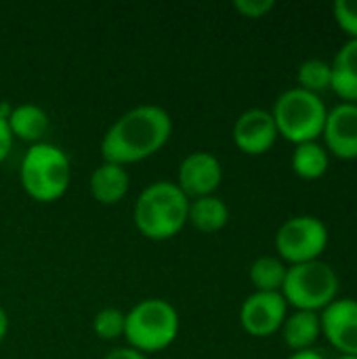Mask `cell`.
I'll use <instances>...</instances> for the list:
<instances>
[{
	"label": "cell",
	"instance_id": "4316f807",
	"mask_svg": "<svg viewBox=\"0 0 357 359\" xmlns=\"http://www.w3.org/2000/svg\"><path fill=\"white\" fill-rule=\"evenodd\" d=\"M6 330H8V316H6V311L0 307V343H2V339L6 337Z\"/></svg>",
	"mask_w": 357,
	"mask_h": 359
},
{
	"label": "cell",
	"instance_id": "7a4b0ae2",
	"mask_svg": "<svg viewBox=\"0 0 357 359\" xmlns=\"http://www.w3.org/2000/svg\"><path fill=\"white\" fill-rule=\"evenodd\" d=\"M189 212V198L173 181L147 185L135 202V225L149 240H168L177 236Z\"/></svg>",
	"mask_w": 357,
	"mask_h": 359
},
{
	"label": "cell",
	"instance_id": "83f0119b",
	"mask_svg": "<svg viewBox=\"0 0 357 359\" xmlns=\"http://www.w3.org/2000/svg\"><path fill=\"white\" fill-rule=\"evenodd\" d=\"M339 359H357V355H341Z\"/></svg>",
	"mask_w": 357,
	"mask_h": 359
},
{
	"label": "cell",
	"instance_id": "277c9868",
	"mask_svg": "<svg viewBox=\"0 0 357 359\" xmlns=\"http://www.w3.org/2000/svg\"><path fill=\"white\" fill-rule=\"evenodd\" d=\"M179 334V313L164 299H145L124 318V337L128 347L141 353L166 349Z\"/></svg>",
	"mask_w": 357,
	"mask_h": 359
},
{
	"label": "cell",
	"instance_id": "d6986e66",
	"mask_svg": "<svg viewBox=\"0 0 357 359\" xmlns=\"http://www.w3.org/2000/svg\"><path fill=\"white\" fill-rule=\"evenodd\" d=\"M286 265L278 257H259L250 265V282L257 292H280L286 280Z\"/></svg>",
	"mask_w": 357,
	"mask_h": 359
},
{
	"label": "cell",
	"instance_id": "d4e9b609",
	"mask_svg": "<svg viewBox=\"0 0 357 359\" xmlns=\"http://www.w3.org/2000/svg\"><path fill=\"white\" fill-rule=\"evenodd\" d=\"M103 359H149L145 353L133 349V347H116L112 349Z\"/></svg>",
	"mask_w": 357,
	"mask_h": 359
},
{
	"label": "cell",
	"instance_id": "ffe728a7",
	"mask_svg": "<svg viewBox=\"0 0 357 359\" xmlns=\"http://www.w3.org/2000/svg\"><path fill=\"white\" fill-rule=\"evenodd\" d=\"M297 80L301 88L320 95L332 84V67L324 59H305L297 69Z\"/></svg>",
	"mask_w": 357,
	"mask_h": 359
},
{
	"label": "cell",
	"instance_id": "3957f363",
	"mask_svg": "<svg viewBox=\"0 0 357 359\" xmlns=\"http://www.w3.org/2000/svg\"><path fill=\"white\" fill-rule=\"evenodd\" d=\"M19 179L27 196L38 202L59 200L72 181V166L67 154L53 143H34L21 160Z\"/></svg>",
	"mask_w": 357,
	"mask_h": 359
},
{
	"label": "cell",
	"instance_id": "603a6c76",
	"mask_svg": "<svg viewBox=\"0 0 357 359\" xmlns=\"http://www.w3.org/2000/svg\"><path fill=\"white\" fill-rule=\"evenodd\" d=\"M234 6H236V11L242 13L244 17L257 19V17L267 15V13L276 6V2H274V0H236Z\"/></svg>",
	"mask_w": 357,
	"mask_h": 359
},
{
	"label": "cell",
	"instance_id": "5b68a950",
	"mask_svg": "<svg viewBox=\"0 0 357 359\" xmlns=\"http://www.w3.org/2000/svg\"><path fill=\"white\" fill-rule=\"evenodd\" d=\"M326 105L320 95L309 93L301 86L284 90L274 103V122L278 135L301 145L322 137L326 122Z\"/></svg>",
	"mask_w": 357,
	"mask_h": 359
},
{
	"label": "cell",
	"instance_id": "7402d4cb",
	"mask_svg": "<svg viewBox=\"0 0 357 359\" xmlns=\"http://www.w3.org/2000/svg\"><path fill=\"white\" fill-rule=\"evenodd\" d=\"M332 11L341 29L357 38V0H337Z\"/></svg>",
	"mask_w": 357,
	"mask_h": 359
},
{
	"label": "cell",
	"instance_id": "e0dca14e",
	"mask_svg": "<svg viewBox=\"0 0 357 359\" xmlns=\"http://www.w3.org/2000/svg\"><path fill=\"white\" fill-rule=\"evenodd\" d=\"M322 332L320 318L314 311H295L288 316L282 324V337L284 343L292 351H305L311 349V345L318 341Z\"/></svg>",
	"mask_w": 357,
	"mask_h": 359
},
{
	"label": "cell",
	"instance_id": "52a82bcc",
	"mask_svg": "<svg viewBox=\"0 0 357 359\" xmlns=\"http://www.w3.org/2000/svg\"><path fill=\"white\" fill-rule=\"evenodd\" d=\"M328 246V227L322 219L301 215L284 221L276 233L280 257L292 265L318 261Z\"/></svg>",
	"mask_w": 357,
	"mask_h": 359
},
{
	"label": "cell",
	"instance_id": "8fae6325",
	"mask_svg": "<svg viewBox=\"0 0 357 359\" xmlns=\"http://www.w3.org/2000/svg\"><path fill=\"white\" fill-rule=\"evenodd\" d=\"M278 128L271 111L261 107H250L234 124V143L250 156L265 154L274 147L278 139Z\"/></svg>",
	"mask_w": 357,
	"mask_h": 359
},
{
	"label": "cell",
	"instance_id": "ac0fdd59",
	"mask_svg": "<svg viewBox=\"0 0 357 359\" xmlns=\"http://www.w3.org/2000/svg\"><path fill=\"white\" fill-rule=\"evenodd\" d=\"M328 162H330L328 149L324 145H320L318 141L301 143V145H297V149L292 154V170L305 181L324 177L328 170Z\"/></svg>",
	"mask_w": 357,
	"mask_h": 359
},
{
	"label": "cell",
	"instance_id": "9c48e42d",
	"mask_svg": "<svg viewBox=\"0 0 357 359\" xmlns=\"http://www.w3.org/2000/svg\"><path fill=\"white\" fill-rule=\"evenodd\" d=\"M223 181V166L210 151H191L179 164V189L189 198L213 196Z\"/></svg>",
	"mask_w": 357,
	"mask_h": 359
},
{
	"label": "cell",
	"instance_id": "5bb4252c",
	"mask_svg": "<svg viewBox=\"0 0 357 359\" xmlns=\"http://www.w3.org/2000/svg\"><path fill=\"white\" fill-rule=\"evenodd\" d=\"M128 172L124 166L105 162L99 164L90 175V194L101 204H116L128 191Z\"/></svg>",
	"mask_w": 357,
	"mask_h": 359
},
{
	"label": "cell",
	"instance_id": "8992f818",
	"mask_svg": "<svg viewBox=\"0 0 357 359\" xmlns=\"http://www.w3.org/2000/svg\"><path fill=\"white\" fill-rule=\"evenodd\" d=\"M282 297L297 311H320L337 301L339 276L324 261H309L290 265L282 286Z\"/></svg>",
	"mask_w": 357,
	"mask_h": 359
},
{
	"label": "cell",
	"instance_id": "ba28073f",
	"mask_svg": "<svg viewBox=\"0 0 357 359\" xmlns=\"http://www.w3.org/2000/svg\"><path fill=\"white\" fill-rule=\"evenodd\" d=\"M282 292H252L240 307V324L252 337H271L286 320Z\"/></svg>",
	"mask_w": 357,
	"mask_h": 359
},
{
	"label": "cell",
	"instance_id": "9a60e30c",
	"mask_svg": "<svg viewBox=\"0 0 357 359\" xmlns=\"http://www.w3.org/2000/svg\"><path fill=\"white\" fill-rule=\"evenodd\" d=\"M6 124H8L13 137H19L23 141H32V145H34V143H40L42 137L46 135L48 116L36 103H21V105H15L11 109Z\"/></svg>",
	"mask_w": 357,
	"mask_h": 359
},
{
	"label": "cell",
	"instance_id": "484cf974",
	"mask_svg": "<svg viewBox=\"0 0 357 359\" xmlns=\"http://www.w3.org/2000/svg\"><path fill=\"white\" fill-rule=\"evenodd\" d=\"M286 359H324V355L320 351L314 349H305V351H295L292 355H288Z\"/></svg>",
	"mask_w": 357,
	"mask_h": 359
},
{
	"label": "cell",
	"instance_id": "2e32d148",
	"mask_svg": "<svg viewBox=\"0 0 357 359\" xmlns=\"http://www.w3.org/2000/svg\"><path fill=\"white\" fill-rule=\"evenodd\" d=\"M187 221L204 233H215L227 225L229 208L217 196H202V198L189 200Z\"/></svg>",
	"mask_w": 357,
	"mask_h": 359
},
{
	"label": "cell",
	"instance_id": "6da1fadb",
	"mask_svg": "<svg viewBox=\"0 0 357 359\" xmlns=\"http://www.w3.org/2000/svg\"><path fill=\"white\" fill-rule=\"evenodd\" d=\"M173 118L154 103H141L122 114L103 135L101 154L105 162L130 164L149 158L170 139Z\"/></svg>",
	"mask_w": 357,
	"mask_h": 359
},
{
	"label": "cell",
	"instance_id": "cb8c5ba5",
	"mask_svg": "<svg viewBox=\"0 0 357 359\" xmlns=\"http://www.w3.org/2000/svg\"><path fill=\"white\" fill-rule=\"evenodd\" d=\"M11 145H13L11 128H8V124H6V118H2V116H0V162L8 156Z\"/></svg>",
	"mask_w": 357,
	"mask_h": 359
},
{
	"label": "cell",
	"instance_id": "4fadbf2b",
	"mask_svg": "<svg viewBox=\"0 0 357 359\" xmlns=\"http://www.w3.org/2000/svg\"><path fill=\"white\" fill-rule=\"evenodd\" d=\"M330 88L347 103H357V38H349L335 55Z\"/></svg>",
	"mask_w": 357,
	"mask_h": 359
},
{
	"label": "cell",
	"instance_id": "44dd1931",
	"mask_svg": "<svg viewBox=\"0 0 357 359\" xmlns=\"http://www.w3.org/2000/svg\"><path fill=\"white\" fill-rule=\"evenodd\" d=\"M124 318H126V313H122L120 309L105 307V309L97 311V316L93 320V330L99 339H105V341L124 337Z\"/></svg>",
	"mask_w": 357,
	"mask_h": 359
},
{
	"label": "cell",
	"instance_id": "30bf717a",
	"mask_svg": "<svg viewBox=\"0 0 357 359\" xmlns=\"http://www.w3.org/2000/svg\"><path fill=\"white\" fill-rule=\"evenodd\" d=\"M322 334L343 355H357V301L337 299L320 318Z\"/></svg>",
	"mask_w": 357,
	"mask_h": 359
},
{
	"label": "cell",
	"instance_id": "7c38bea8",
	"mask_svg": "<svg viewBox=\"0 0 357 359\" xmlns=\"http://www.w3.org/2000/svg\"><path fill=\"white\" fill-rule=\"evenodd\" d=\"M322 137L330 154L343 160L357 158V103H339L326 114Z\"/></svg>",
	"mask_w": 357,
	"mask_h": 359
}]
</instances>
